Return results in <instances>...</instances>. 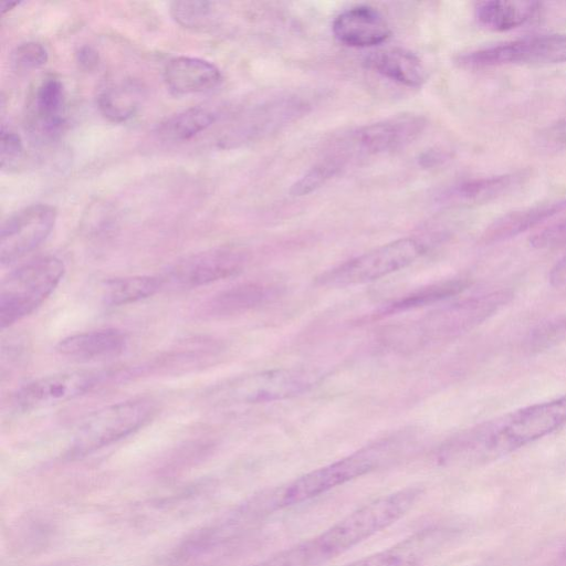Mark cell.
Returning a JSON list of instances; mask_svg holds the SVG:
<instances>
[{"mask_svg":"<svg viewBox=\"0 0 566 566\" xmlns=\"http://www.w3.org/2000/svg\"><path fill=\"white\" fill-rule=\"evenodd\" d=\"M407 486L352 511L319 534L284 548L253 566H321L405 516L422 495Z\"/></svg>","mask_w":566,"mask_h":566,"instance_id":"6da1fadb","label":"cell"},{"mask_svg":"<svg viewBox=\"0 0 566 566\" xmlns=\"http://www.w3.org/2000/svg\"><path fill=\"white\" fill-rule=\"evenodd\" d=\"M566 423V395L534 403L453 437L461 463L496 459L536 441Z\"/></svg>","mask_w":566,"mask_h":566,"instance_id":"7a4b0ae2","label":"cell"},{"mask_svg":"<svg viewBox=\"0 0 566 566\" xmlns=\"http://www.w3.org/2000/svg\"><path fill=\"white\" fill-rule=\"evenodd\" d=\"M411 444V436L396 433L378 439L346 457L304 473L272 491L275 510L301 504L374 472L402 458Z\"/></svg>","mask_w":566,"mask_h":566,"instance_id":"3957f363","label":"cell"},{"mask_svg":"<svg viewBox=\"0 0 566 566\" xmlns=\"http://www.w3.org/2000/svg\"><path fill=\"white\" fill-rule=\"evenodd\" d=\"M512 298V293L501 290L473 295L439 307L418 322L405 326L400 345L421 346L444 340L465 333L496 313Z\"/></svg>","mask_w":566,"mask_h":566,"instance_id":"277c9868","label":"cell"},{"mask_svg":"<svg viewBox=\"0 0 566 566\" xmlns=\"http://www.w3.org/2000/svg\"><path fill=\"white\" fill-rule=\"evenodd\" d=\"M64 272L63 261L53 255L39 256L10 272L0 284V327H9L35 311Z\"/></svg>","mask_w":566,"mask_h":566,"instance_id":"5b68a950","label":"cell"},{"mask_svg":"<svg viewBox=\"0 0 566 566\" xmlns=\"http://www.w3.org/2000/svg\"><path fill=\"white\" fill-rule=\"evenodd\" d=\"M319 379V375L312 369L272 368L228 380L218 386L211 396L223 406L273 402L305 394Z\"/></svg>","mask_w":566,"mask_h":566,"instance_id":"8992f818","label":"cell"},{"mask_svg":"<svg viewBox=\"0 0 566 566\" xmlns=\"http://www.w3.org/2000/svg\"><path fill=\"white\" fill-rule=\"evenodd\" d=\"M426 250V244L419 239H397L323 272L315 279V283L329 289L366 284L410 265Z\"/></svg>","mask_w":566,"mask_h":566,"instance_id":"52a82bcc","label":"cell"},{"mask_svg":"<svg viewBox=\"0 0 566 566\" xmlns=\"http://www.w3.org/2000/svg\"><path fill=\"white\" fill-rule=\"evenodd\" d=\"M156 412L148 398L130 399L93 412L74 434L69 453L81 457L112 444L142 428Z\"/></svg>","mask_w":566,"mask_h":566,"instance_id":"ba28073f","label":"cell"},{"mask_svg":"<svg viewBox=\"0 0 566 566\" xmlns=\"http://www.w3.org/2000/svg\"><path fill=\"white\" fill-rule=\"evenodd\" d=\"M467 70L510 64H556L566 62V32L524 38L470 51L454 59Z\"/></svg>","mask_w":566,"mask_h":566,"instance_id":"9c48e42d","label":"cell"},{"mask_svg":"<svg viewBox=\"0 0 566 566\" xmlns=\"http://www.w3.org/2000/svg\"><path fill=\"white\" fill-rule=\"evenodd\" d=\"M247 260V253L239 248H213L177 261L161 279L164 285L197 287L237 275Z\"/></svg>","mask_w":566,"mask_h":566,"instance_id":"30bf717a","label":"cell"},{"mask_svg":"<svg viewBox=\"0 0 566 566\" xmlns=\"http://www.w3.org/2000/svg\"><path fill=\"white\" fill-rule=\"evenodd\" d=\"M56 210L34 203L10 216L0 230V261L9 264L36 249L51 233Z\"/></svg>","mask_w":566,"mask_h":566,"instance_id":"8fae6325","label":"cell"},{"mask_svg":"<svg viewBox=\"0 0 566 566\" xmlns=\"http://www.w3.org/2000/svg\"><path fill=\"white\" fill-rule=\"evenodd\" d=\"M101 380V375L92 371H69L33 380L14 395V405L23 410H34L64 402L78 397Z\"/></svg>","mask_w":566,"mask_h":566,"instance_id":"7c38bea8","label":"cell"},{"mask_svg":"<svg viewBox=\"0 0 566 566\" xmlns=\"http://www.w3.org/2000/svg\"><path fill=\"white\" fill-rule=\"evenodd\" d=\"M426 126L427 119L422 115L403 113L358 128L352 139L364 153L381 154L408 146Z\"/></svg>","mask_w":566,"mask_h":566,"instance_id":"4fadbf2b","label":"cell"},{"mask_svg":"<svg viewBox=\"0 0 566 566\" xmlns=\"http://www.w3.org/2000/svg\"><path fill=\"white\" fill-rule=\"evenodd\" d=\"M25 120L31 134L42 140L54 139L65 124V92L55 76L44 77L34 88Z\"/></svg>","mask_w":566,"mask_h":566,"instance_id":"5bb4252c","label":"cell"},{"mask_svg":"<svg viewBox=\"0 0 566 566\" xmlns=\"http://www.w3.org/2000/svg\"><path fill=\"white\" fill-rule=\"evenodd\" d=\"M332 30L338 42L350 48H373L386 42L391 34L382 13L367 4L342 11L334 19Z\"/></svg>","mask_w":566,"mask_h":566,"instance_id":"9a60e30c","label":"cell"},{"mask_svg":"<svg viewBox=\"0 0 566 566\" xmlns=\"http://www.w3.org/2000/svg\"><path fill=\"white\" fill-rule=\"evenodd\" d=\"M528 177V171L518 170L464 180L443 190L439 196V202L446 206L486 203L512 192L523 185Z\"/></svg>","mask_w":566,"mask_h":566,"instance_id":"2e32d148","label":"cell"},{"mask_svg":"<svg viewBox=\"0 0 566 566\" xmlns=\"http://www.w3.org/2000/svg\"><path fill=\"white\" fill-rule=\"evenodd\" d=\"M164 80L176 95L206 93L222 80L220 70L211 62L193 56H175L164 67Z\"/></svg>","mask_w":566,"mask_h":566,"instance_id":"e0dca14e","label":"cell"},{"mask_svg":"<svg viewBox=\"0 0 566 566\" xmlns=\"http://www.w3.org/2000/svg\"><path fill=\"white\" fill-rule=\"evenodd\" d=\"M126 345L123 331L107 327L67 336L59 342L56 352L74 360L92 361L116 357Z\"/></svg>","mask_w":566,"mask_h":566,"instance_id":"ac0fdd59","label":"cell"},{"mask_svg":"<svg viewBox=\"0 0 566 566\" xmlns=\"http://www.w3.org/2000/svg\"><path fill=\"white\" fill-rule=\"evenodd\" d=\"M441 530L418 532L391 547L381 549L344 566H416L441 545Z\"/></svg>","mask_w":566,"mask_h":566,"instance_id":"d6986e66","label":"cell"},{"mask_svg":"<svg viewBox=\"0 0 566 566\" xmlns=\"http://www.w3.org/2000/svg\"><path fill=\"white\" fill-rule=\"evenodd\" d=\"M283 293L277 282L254 280L234 285L217 295L209 305L213 315L229 316L260 308L276 301Z\"/></svg>","mask_w":566,"mask_h":566,"instance_id":"ffe728a7","label":"cell"},{"mask_svg":"<svg viewBox=\"0 0 566 566\" xmlns=\"http://www.w3.org/2000/svg\"><path fill=\"white\" fill-rule=\"evenodd\" d=\"M364 64L379 75L407 87H420L428 78L422 61L405 49L377 50L364 59Z\"/></svg>","mask_w":566,"mask_h":566,"instance_id":"44dd1931","label":"cell"},{"mask_svg":"<svg viewBox=\"0 0 566 566\" xmlns=\"http://www.w3.org/2000/svg\"><path fill=\"white\" fill-rule=\"evenodd\" d=\"M564 210H566V197L511 211L494 220L485 229L482 241L490 244L511 239Z\"/></svg>","mask_w":566,"mask_h":566,"instance_id":"7402d4cb","label":"cell"},{"mask_svg":"<svg viewBox=\"0 0 566 566\" xmlns=\"http://www.w3.org/2000/svg\"><path fill=\"white\" fill-rule=\"evenodd\" d=\"M468 285L469 282L464 279H449L430 283L384 304L370 315V318H381L433 305L462 293Z\"/></svg>","mask_w":566,"mask_h":566,"instance_id":"603a6c76","label":"cell"},{"mask_svg":"<svg viewBox=\"0 0 566 566\" xmlns=\"http://www.w3.org/2000/svg\"><path fill=\"white\" fill-rule=\"evenodd\" d=\"M534 1H483L475 8V18L492 31H507L531 21L539 11Z\"/></svg>","mask_w":566,"mask_h":566,"instance_id":"cb8c5ba5","label":"cell"},{"mask_svg":"<svg viewBox=\"0 0 566 566\" xmlns=\"http://www.w3.org/2000/svg\"><path fill=\"white\" fill-rule=\"evenodd\" d=\"M164 286L159 276L138 275L106 281L102 287V302L106 306H120L147 298Z\"/></svg>","mask_w":566,"mask_h":566,"instance_id":"d4e9b609","label":"cell"},{"mask_svg":"<svg viewBox=\"0 0 566 566\" xmlns=\"http://www.w3.org/2000/svg\"><path fill=\"white\" fill-rule=\"evenodd\" d=\"M140 87L125 81L102 90L97 96L101 114L113 123H124L135 115L140 102Z\"/></svg>","mask_w":566,"mask_h":566,"instance_id":"484cf974","label":"cell"},{"mask_svg":"<svg viewBox=\"0 0 566 566\" xmlns=\"http://www.w3.org/2000/svg\"><path fill=\"white\" fill-rule=\"evenodd\" d=\"M216 119V114L203 106H196L167 117L157 126L160 138L185 142L206 130Z\"/></svg>","mask_w":566,"mask_h":566,"instance_id":"4316f807","label":"cell"},{"mask_svg":"<svg viewBox=\"0 0 566 566\" xmlns=\"http://www.w3.org/2000/svg\"><path fill=\"white\" fill-rule=\"evenodd\" d=\"M566 340V316H555L538 323L527 335L525 347L531 353L552 349Z\"/></svg>","mask_w":566,"mask_h":566,"instance_id":"83f0119b","label":"cell"},{"mask_svg":"<svg viewBox=\"0 0 566 566\" xmlns=\"http://www.w3.org/2000/svg\"><path fill=\"white\" fill-rule=\"evenodd\" d=\"M170 14L181 27L202 29L208 27L213 15V3L209 1H174Z\"/></svg>","mask_w":566,"mask_h":566,"instance_id":"f1b7e54d","label":"cell"},{"mask_svg":"<svg viewBox=\"0 0 566 566\" xmlns=\"http://www.w3.org/2000/svg\"><path fill=\"white\" fill-rule=\"evenodd\" d=\"M339 168L340 163L336 159H327L315 165L292 185L291 195L300 197L315 191L334 177Z\"/></svg>","mask_w":566,"mask_h":566,"instance_id":"f546056e","label":"cell"},{"mask_svg":"<svg viewBox=\"0 0 566 566\" xmlns=\"http://www.w3.org/2000/svg\"><path fill=\"white\" fill-rule=\"evenodd\" d=\"M534 144L535 148L545 155L566 150V118L541 129L534 138Z\"/></svg>","mask_w":566,"mask_h":566,"instance_id":"4dcf8cb0","label":"cell"},{"mask_svg":"<svg viewBox=\"0 0 566 566\" xmlns=\"http://www.w3.org/2000/svg\"><path fill=\"white\" fill-rule=\"evenodd\" d=\"M48 61V51L39 42L29 41L18 45L12 54L11 62L18 71H31L44 65Z\"/></svg>","mask_w":566,"mask_h":566,"instance_id":"1f68e13d","label":"cell"},{"mask_svg":"<svg viewBox=\"0 0 566 566\" xmlns=\"http://www.w3.org/2000/svg\"><path fill=\"white\" fill-rule=\"evenodd\" d=\"M23 143L19 134L2 125L0 134V160L2 168H12L23 156Z\"/></svg>","mask_w":566,"mask_h":566,"instance_id":"d6a6232c","label":"cell"},{"mask_svg":"<svg viewBox=\"0 0 566 566\" xmlns=\"http://www.w3.org/2000/svg\"><path fill=\"white\" fill-rule=\"evenodd\" d=\"M530 242L537 249H551L566 244V219L537 232Z\"/></svg>","mask_w":566,"mask_h":566,"instance_id":"836d02e7","label":"cell"},{"mask_svg":"<svg viewBox=\"0 0 566 566\" xmlns=\"http://www.w3.org/2000/svg\"><path fill=\"white\" fill-rule=\"evenodd\" d=\"M98 53L92 48L84 45L76 53V62L85 71H92L98 64Z\"/></svg>","mask_w":566,"mask_h":566,"instance_id":"e575fe53","label":"cell"},{"mask_svg":"<svg viewBox=\"0 0 566 566\" xmlns=\"http://www.w3.org/2000/svg\"><path fill=\"white\" fill-rule=\"evenodd\" d=\"M548 281L552 286L562 287L566 285V254L559 259L551 269Z\"/></svg>","mask_w":566,"mask_h":566,"instance_id":"d590c367","label":"cell"},{"mask_svg":"<svg viewBox=\"0 0 566 566\" xmlns=\"http://www.w3.org/2000/svg\"><path fill=\"white\" fill-rule=\"evenodd\" d=\"M448 159V154L440 149H430L424 151L420 158L419 163L424 168H431L436 166H440Z\"/></svg>","mask_w":566,"mask_h":566,"instance_id":"8d00e7d4","label":"cell"},{"mask_svg":"<svg viewBox=\"0 0 566 566\" xmlns=\"http://www.w3.org/2000/svg\"><path fill=\"white\" fill-rule=\"evenodd\" d=\"M19 3H20L19 1H1L0 11L3 14L6 12L12 10Z\"/></svg>","mask_w":566,"mask_h":566,"instance_id":"74e56055","label":"cell"}]
</instances>
